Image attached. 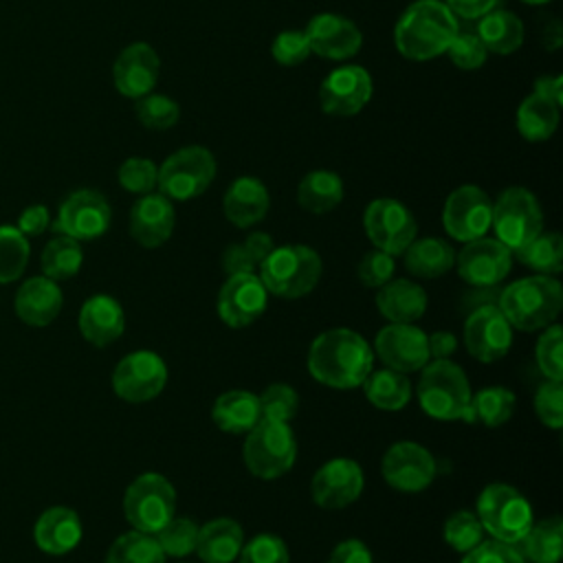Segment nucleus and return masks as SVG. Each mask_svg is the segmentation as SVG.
<instances>
[{
    "label": "nucleus",
    "mask_w": 563,
    "mask_h": 563,
    "mask_svg": "<svg viewBox=\"0 0 563 563\" xmlns=\"http://www.w3.org/2000/svg\"><path fill=\"white\" fill-rule=\"evenodd\" d=\"M372 363L374 354L369 343L347 328H334L319 334L308 352V369L312 378L336 389L363 385L372 372Z\"/></svg>",
    "instance_id": "f257e3e1"
},
{
    "label": "nucleus",
    "mask_w": 563,
    "mask_h": 563,
    "mask_svg": "<svg viewBox=\"0 0 563 563\" xmlns=\"http://www.w3.org/2000/svg\"><path fill=\"white\" fill-rule=\"evenodd\" d=\"M457 26V18L442 0H416L398 18L394 44L405 59L427 62L446 53Z\"/></svg>",
    "instance_id": "f03ea898"
},
{
    "label": "nucleus",
    "mask_w": 563,
    "mask_h": 563,
    "mask_svg": "<svg viewBox=\"0 0 563 563\" xmlns=\"http://www.w3.org/2000/svg\"><path fill=\"white\" fill-rule=\"evenodd\" d=\"M497 308L512 328L523 332L541 330L559 317L563 308V286L550 275L523 277L499 292Z\"/></svg>",
    "instance_id": "7ed1b4c3"
},
{
    "label": "nucleus",
    "mask_w": 563,
    "mask_h": 563,
    "mask_svg": "<svg viewBox=\"0 0 563 563\" xmlns=\"http://www.w3.org/2000/svg\"><path fill=\"white\" fill-rule=\"evenodd\" d=\"M471 387L464 369L449 358H433L422 367L418 402L435 420H473Z\"/></svg>",
    "instance_id": "20e7f679"
},
{
    "label": "nucleus",
    "mask_w": 563,
    "mask_h": 563,
    "mask_svg": "<svg viewBox=\"0 0 563 563\" xmlns=\"http://www.w3.org/2000/svg\"><path fill=\"white\" fill-rule=\"evenodd\" d=\"M257 277L262 279L264 288L277 297H303L321 277V257L306 244L275 246L260 262Z\"/></svg>",
    "instance_id": "39448f33"
},
{
    "label": "nucleus",
    "mask_w": 563,
    "mask_h": 563,
    "mask_svg": "<svg viewBox=\"0 0 563 563\" xmlns=\"http://www.w3.org/2000/svg\"><path fill=\"white\" fill-rule=\"evenodd\" d=\"M242 457L246 468L262 479H275L288 473L297 457V440L290 424L262 418L246 433Z\"/></svg>",
    "instance_id": "423d86ee"
},
{
    "label": "nucleus",
    "mask_w": 563,
    "mask_h": 563,
    "mask_svg": "<svg viewBox=\"0 0 563 563\" xmlns=\"http://www.w3.org/2000/svg\"><path fill=\"white\" fill-rule=\"evenodd\" d=\"M477 519L497 541L517 545L530 530V501L508 484H488L477 497Z\"/></svg>",
    "instance_id": "0eeeda50"
},
{
    "label": "nucleus",
    "mask_w": 563,
    "mask_h": 563,
    "mask_svg": "<svg viewBox=\"0 0 563 563\" xmlns=\"http://www.w3.org/2000/svg\"><path fill=\"white\" fill-rule=\"evenodd\" d=\"M490 227L495 238L515 253L543 231V213L532 191L526 187H508L493 202Z\"/></svg>",
    "instance_id": "6e6552de"
},
{
    "label": "nucleus",
    "mask_w": 563,
    "mask_h": 563,
    "mask_svg": "<svg viewBox=\"0 0 563 563\" xmlns=\"http://www.w3.org/2000/svg\"><path fill=\"white\" fill-rule=\"evenodd\" d=\"M123 512L134 530L156 534L176 512V490L163 475L143 473L128 486Z\"/></svg>",
    "instance_id": "1a4fd4ad"
},
{
    "label": "nucleus",
    "mask_w": 563,
    "mask_h": 563,
    "mask_svg": "<svg viewBox=\"0 0 563 563\" xmlns=\"http://www.w3.org/2000/svg\"><path fill=\"white\" fill-rule=\"evenodd\" d=\"M216 178V158L207 147L187 145L169 154L158 167V189L169 200H191Z\"/></svg>",
    "instance_id": "9d476101"
},
{
    "label": "nucleus",
    "mask_w": 563,
    "mask_h": 563,
    "mask_svg": "<svg viewBox=\"0 0 563 563\" xmlns=\"http://www.w3.org/2000/svg\"><path fill=\"white\" fill-rule=\"evenodd\" d=\"M363 229L369 242L389 255H400L416 240L411 211L394 198H376L365 207Z\"/></svg>",
    "instance_id": "9b49d317"
},
{
    "label": "nucleus",
    "mask_w": 563,
    "mask_h": 563,
    "mask_svg": "<svg viewBox=\"0 0 563 563\" xmlns=\"http://www.w3.org/2000/svg\"><path fill=\"white\" fill-rule=\"evenodd\" d=\"M167 383L165 361L147 350L123 356L112 372V389L121 400L147 402L156 398Z\"/></svg>",
    "instance_id": "f8f14e48"
},
{
    "label": "nucleus",
    "mask_w": 563,
    "mask_h": 563,
    "mask_svg": "<svg viewBox=\"0 0 563 563\" xmlns=\"http://www.w3.org/2000/svg\"><path fill=\"white\" fill-rule=\"evenodd\" d=\"M493 202L488 194L475 185L453 189L442 209V224L446 233L460 242L484 238L490 229Z\"/></svg>",
    "instance_id": "ddd939ff"
},
{
    "label": "nucleus",
    "mask_w": 563,
    "mask_h": 563,
    "mask_svg": "<svg viewBox=\"0 0 563 563\" xmlns=\"http://www.w3.org/2000/svg\"><path fill=\"white\" fill-rule=\"evenodd\" d=\"M374 84L363 66L334 68L319 86V106L330 117H352L372 99Z\"/></svg>",
    "instance_id": "4468645a"
},
{
    "label": "nucleus",
    "mask_w": 563,
    "mask_h": 563,
    "mask_svg": "<svg viewBox=\"0 0 563 563\" xmlns=\"http://www.w3.org/2000/svg\"><path fill=\"white\" fill-rule=\"evenodd\" d=\"M110 218H112L110 205L99 191L77 189L59 205L57 220L53 227L62 235H68L81 242V240H95L103 235L110 227Z\"/></svg>",
    "instance_id": "2eb2a0df"
},
{
    "label": "nucleus",
    "mask_w": 563,
    "mask_h": 563,
    "mask_svg": "<svg viewBox=\"0 0 563 563\" xmlns=\"http://www.w3.org/2000/svg\"><path fill=\"white\" fill-rule=\"evenodd\" d=\"M464 343L477 361H499L512 345V325L495 303L477 306L464 323Z\"/></svg>",
    "instance_id": "dca6fc26"
},
{
    "label": "nucleus",
    "mask_w": 563,
    "mask_h": 563,
    "mask_svg": "<svg viewBox=\"0 0 563 563\" xmlns=\"http://www.w3.org/2000/svg\"><path fill=\"white\" fill-rule=\"evenodd\" d=\"M385 482L402 493L424 490L435 477L433 455L418 442H396L380 462Z\"/></svg>",
    "instance_id": "f3484780"
},
{
    "label": "nucleus",
    "mask_w": 563,
    "mask_h": 563,
    "mask_svg": "<svg viewBox=\"0 0 563 563\" xmlns=\"http://www.w3.org/2000/svg\"><path fill=\"white\" fill-rule=\"evenodd\" d=\"M512 266V253L497 238H477L457 253L460 277L475 288L499 284Z\"/></svg>",
    "instance_id": "a211bd4d"
},
{
    "label": "nucleus",
    "mask_w": 563,
    "mask_h": 563,
    "mask_svg": "<svg viewBox=\"0 0 563 563\" xmlns=\"http://www.w3.org/2000/svg\"><path fill=\"white\" fill-rule=\"evenodd\" d=\"M268 303V290L255 273L229 275L218 295V314L231 328L251 325Z\"/></svg>",
    "instance_id": "6ab92c4d"
},
{
    "label": "nucleus",
    "mask_w": 563,
    "mask_h": 563,
    "mask_svg": "<svg viewBox=\"0 0 563 563\" xmlns=\"http://www.w3.org/2000/svg\"><path fill=\"white\" fill-rule=\"evenodd\" d=\"M374 345L380 361L400 374L422 369L431 361L427 334L411 323L385 325L376 334Z\"/></svg>",
    "instance_id": "aec40b11"
},
{
    "label": "nucleus",
    "mask_w": 563,
    "mask_h": 563,
    "mask_svg": "<svg viewBox=\"0 0 563 563\" xmlns=\"http://www.w3.org/2000/svg\"><path fill=\"white\" fill-rule=\"evenodd\" d=\"M363 490V471L354 460L334 457L325 462L310 482L312 501L325 510H339L358 499Z\"/></svg>",
    "instance_id": "412c9836"
},
{
    "label": "nucleus",
    "mask_w": 563,
    "mask_h": 563,
    "mask_svg": "<svg viewBox=\"0 0 563 563\" xmlns=\"http://www.w3.org/2000/svg\"><path fill=\"white\" fill-rule=\"evenodd\" d=\"M161 75V59L158 53L145 44L134 42L125 46L112 66V79L119 95L128 99H141L150 95Z\"/></svg>",
    "instance_id": "4be33fe9"
},
{
    "label": "nucleus",
    "mask_w": 563,
    "mask_h": 563,
    "mask_svg": "<svg viewBox=\"0 0 563 563\" xmlns=\"http://www.w3.org/2000/svg\"><path fill=\"white\" fill-rule=\"evenodd\" d=\"M303 33L310 44V53L334 62L354 57L363 44L358 26L339 13H317Z\"/></svg>",
    "instance_id": "5701e85b"
},
{
    "label": "nucleus",
    "mask_w": 563,
    "mask_h": 563,
    "mask_svg": "<svg viewBox=\"0 0 563 563\" xmlns=\"http://www.w3.org/2000/svg\"><path fill=\"white\" fill-rule=\"evenodd\" d=\"M176 224L174 205L163 194L141 196L130 211V235L145 249L161 246L169 240Z\"/></svg>",
    "instance_id": "b1692460"
},
{
    "label": "nucleus",
    "mask_w": 563,
    "mask_h": 563,
    "mask_svg": "<svg viewBox=\"0 0 563 563\" xmlns=\"http://www.w3.org/2000/svg\"><path fill=\"white\" fill-rule=\"evenodd\" d=\"M64 297L57 286V282L48 279L46 275L31 277L26 279L18 292H15V314L33 328H44L48 325L62 310Z\"/></svg>",
    "instance_id": "393cba45"
},
{
    "label": "nucleus",
    "mask_w": 563,
    "mask_h": 563,
    "mask_svg": "<svg viewBox=\"0 0 563 563\" xmlns=\"http://www.w3.org/2000/svg\"><path fill=\"white\" fill-rule=\"evenodd\" d=\"M271 196L262 180L255 176L235 178L222 198V211L227 220L240 229L253 227L268 213Z\"/></svg>",
    "instance_id": "a878e982"
},
{
    "label": "nucleus",
    "mask_w": 563,
    "mask_h": 563,
    "mask_svg": "<svg viewBox=\"0 0 563 563\" xmlns=\"http://www.w3.org/2000/svg\"><path fill=\"white\" fill-rule=\"evenodd\" d=\"M81 519L66 506H53L44 510L33 528L37 548L51 556H62L77 548L81 541Z\"/></svg>",
    "instance_id": "bb28decb"
},
{
    "label": "nucleus",
    "mask_w": 563,
    "mask_h": 563,
    "mask_svg": "<svg viewBox=\"0 0 563 563\" xmlns=\"http://www.w3.org/2000/svg\"><path fill=\"white\" fill-rule=\"evenodd\" d=\"M79 330L84 339L97 347L117 341L125 330V314L121 303L108 295H95L86 299L79 310Z\"/></svg>",
    "instance_id": "cd10ccee"
},
{
    "label": "nucleus",
    "mask_w": 563,
    "mask_h": 563,
    "mask_svg": "<svg viewBox=\"0 0 563 563\" xmlns=\"http://www.w3.org/2000/svg\"><path fill=\"white\" fill-rule=\"evenodd\" d=\"M244 545V532L238 521L218 517L198 528L196 552L205 563H231Z\"/></svg>",
    "instance_id": "c85d7f7f"
},
{
    "label": "nucleus",
    "mask_w": 563,
    "mask_h": 563,
    "mask_svg": "<svg viewBox=\"0 0 563 563\" xmlns=\"http://www.w3.org/2000/svg\"><path fill=\"white\" fill-rule=\"evenodd\" d=\"M376 306L391 323H413L427 310V292L409 279H394L380 286Z\"/></svg>",
    "instance_id": "c756f323"
},
{
    "label": "nucleus",
    "mask_w": 563,
    "mask_h": 563,
    "mask_svg": "<svg viewBox=\"0 0 563 563\" xmlns=\"http://www.w3.org/2000/svg\"><path fill=\"white\" fill-rule=\"evenodd\" d=\"M211 418L227 433H249L260 420V398L253 391L231 389L216 398Z\"/></svg>",
    "instance_id": "7c9ffc66"
},
{
    "label": "nucleus",
    "mask_w": 563,
    "mask_h": 563,
    "mask_svg": "<svg viewBox=\"0 0 563 563\" xmlns=\"http://www.w3.org/2000/svg\"><path fill=\"white\" fill-rule=\"evenodd\" d=\"M475 33L488 53L510 55L523 44V24L521 20L506 9H490L475 20Z\"/></svg>",
    "instance_id": "2f4dec72"
},
{
    "label": "nucleus",
    "mask_w": 563,
    "mask_h": 563,
    "mask_svg": "<svg viewBox=\"0 0 563 563\" xmlns=\"http://www.w3.org/2000/svg\"><path fill=\"white\" fill-rule=\"evenodd\" d=\"M405 266L411 275L433 279L449 273L455 264V251L440 238L413 240L405 251Z\"/></svg>",
    "instance_id": "473e14b6"
},
{
    "label": "nucleus",
    "mask_w": 563,
    "mask_h": 563,
    "mask_svg": "<svg viewBox=\"0 0 563 563\" xmlns=\"http://www.w3.org/2000/svg\"><path fill=\"white\" fill-rule=\"evenodd\" d=\"M343 200V183L330 169L308 172L297 185V202L310 213H328Z\"/></svg>",
    "instance_id": "72a5a7b5"
},
{
    "label": "nucleus",
    "mask_w": 563,
    "mask_h": 563,
    "mask_svg": "<svg viewBox=\"0 0 563 563\" xmlns=\"http://www.w3.org/2000/svg\"><path fill=\"white\" fill-rule=\"evenodd\" d=\"M559 108L550 99L532 92L517 108V130L530 143L548 141L559 125Z\"/></svg>",
    "instance_id": "f704fd0d"
},
{
    "label": "nucleus",
    "mask_w": 563,
    "mask_h": 563,
    "mask_svg": "<svg viewBox=\"0 0 563 563\" xmlns=\"http://www.w3.org/2000/svg\"><path fill=\"white\" fill-rule=\"evenodd\" d=\"M365 398L385 411H398L402 409L411 398V385L405 378V374L396 369H378L369 372L363 380Z\"/></svg>",
    "instance_id": "c9c22d12"
},
{
    "label": "nucleus",
    "mask_w": 563,
    "mask_h": 563,
    "mask_svg": "<svg viewBox=\"0 0 563 563\" xmlns=\"http://www.w3.org/2000/svg\"><path fill=\"white\" fill-rule=\"evenodd\" d=\"M519 543L523 548L521 554L532 563H559L563 554V521L550 517L532 523Z\"/></svg>",
    "instance_id": "e433bc0d"
},
{
    "label": "nucleus",
    "mask_w": 563,
    "mask_h": 563,
    "mask_svg": "<svg viewBox=\"0 0 563 563\" xmlns=\"http://www.w3.org/2000/svg\"><path fill=\"white\" fill-rule=\"evenodd\" d=\"M84 262V251L81 244L75 238L68 235H57L53 238L40 257L42 271L48 279L53 282H62V279H70L79 273Z\"/></svg>",
    "instance_id": "4c0bfd02"
},
{
    "label": "nucleus",
    "mask_w": 563,
    "mask_h": 563,
    "mask_svg": "<svg viewBox=\"0 0 563 563\" xmlns=\"http://www.w3.org/2000/svg\"><path fill=\"white\" fill-rule=\"evenodd\" d=\"M103 563H165V552L154 534L130 530L112 541Z\"/></svg>",
    "instance_id": "58836bf2"
},
{
    "label": "nucleus",
    "mask_w": 563,
    "mask_h": 563,
    "mask_svg": "<svg viewBox=\"0 0 563 563\" xmlns=\"http://www.w3.org/2000/svg\"><path fill=\"white\" fill-rule=\"evenodd\" d=\"M517 260L537 273L552 275L563 268V240L559 233H539L515 251Z\"/></svg>",
    "instance_id": "ea45409f"
},
{
    "label": "nucleus",
    "mask_w": 563,
    "mask_h": 563,
    "mask_svg": "<svg viewBox=\"0 0 563 563\" xmlns=\"http://www.w3.org/2000/svg\"><path fill=\"white\" fill-rule=\"evenodd\" d=\"M31 246L26 235L18 231V227L2 224L0 227V284L15 282L22 277L29 264Z\"/></svg>",
    "instance_id": "a19ab883"
},
{
    "label": "nucleus",
    "mask_w": 563,
    "mask_h": 563,
    "mask_svg": "<svg viewBox=\"0 0 563 563\" xmlns=\"http://www.w3.org/2000/svg\"><path fill=\"white\" fill-rule=\"evenodd\" d=\"M473 420H479L486 427L504 424L515 411V394L506 387H486L471 396Z\"/></svg>",
    "instance_id": "79ce46f5"
},
{
    "label": "nucleus",
    "mask_w": 563,
    "mask_h": 563,
    "mask_svg": "<svg viewBox=\"0 0 563 563\" xmlns=\"http://www.w3.org/2000/svg\"><path fill=\"white\" fill-rule=\"evenodd\" d=\"M198 528L200 526L189 517H172L154 537L165 556L183 559L196 550Z\"/></svg>",
    "instance_id": "37998d69"
},
{
    "label": "nucleus",
    "mask_w": 563,
    "mask_h": 563,
    "mask_svg": "<svg viewBox=\"0 0 563 563\" xmlns=\"http://www.w3.org/2000/svg\"><path fill=\"white\" fill-rule=\"evenodd\" d=\"M134 112L141 125L147 130H169L176 125L180 117V108L174 99H169L167 95H154V92L136 99Z\"/></svg>",
    "instance_id": "c03bdc74"
},
{
    "label": "nucleus",
    "mask_w": 563,
    "mask_h": 563,
    "mask_svg": "<svg viewBox=\"0 0 563 563\" xmlns=\"http://www.w3.org/2000/svg\"><path fill=\"white\" fill-rule=\"evenodd\" d=\"M446 55L457 68L477 70L484 66L488 51L482 44L479 35L475 33V26H457V33L453 35Z\"/></svg>",
    "instance_id": "a18cd8bd"
},
{
    "label": "nucleus",
    "mask_w": 563,
    "mask_h": 563,
    "mask_svg": "<svg viewBox=\"0 0 563 563\" xmlns=\"http://www.w3.org/2000/svg\"><path fill=\"white\" fill-rule=\"evenodd\" d=\"M444 539L455 552L466 554L468 550L484 541V528L475 512L457 510L444 523Z\"/></svg>",
    "instance_id": "49530a36"
},
{
    "label": "nucleus",
    "mask_w": 563,
    "mask_h": 563,
    "mask_svg": "<svg viewBox=\"0 0 563 563\" xmlns=\"http://www.w3.org/2000/svg\"><path fill=\"white\" fill-rule=\"evenodd\" d=\"M260 413L266 420L290 422L299 409V396L290 385L273 383L260 396Z\"/></svg>",
    "instance_id": "de8ad7c7"
},
{
    "label": "nucleus",
    "mask_w": 563,
    "mask_h": 563,
    "mask_svg": "<svg viewBox=\"0 0 563 563\" xmlns=\"http://www.w3.org/2000/svg\"><path fill=\"white\" fill-rule=\"evenodd\" d=\"M117 178L125 191L145 196V194H152L154 187L158 185V167L150 158L132 156L121 163Z\"/></svg>",
    "instance_id": "09e8293b"
},
{
    "label": "nucleus",
    "mask_w": 563,
    "mask_h": 563,
    "mask_svg": "<svg viewBox=\"0 0 563 563\" xmlns=\"http://www.w3.org/2000/svg\"><path fill=\"white\" fill-rule=\"evenodd\" d=\"M537 363L545 378H563V330L561 325L550 323L537 343Z\"/></svg>",
    "instance_id": "8fccbe9b"
},
{
    "label": "nucleus",
    "mask_w": 563,
    "mask_h": 563,
    "mask_svg": "<svg viewBox=\"0 0 563 563\" xmlns=\"http://www.w3.org/2000/svg\"><path fill=\"white\" fill-rule=\"evenodd\" d=\"M240 563H288V548L275 534H255L238 554Z\"/></svg>",
    "instance_id": "3c124183"
},
{
    "label": "nucleus",
    "mask_w": 563,
    "mask_h": 563,
    "mask_svg": "<svg viewBox=\"0 0 563 563\" xmlns=\"http://www.w3.org/2000/svg\"><path fill=\"white\" fill-rule=\"evenodd\" d=\"M534 411L539 420L550 429L563 427V385L561 380H545L537 389L534 396Z\"/></svg>",
    "instance_id": "603ef678"
},
{
    "label": "nucleus",
    "mask_w": 563,
    "mask_h": 563,
    "mask_svg": "<svg viewBox=\"0 0 563 563\" xmlns=\"http://www.w3.org/2000/svg\"><path fill=\"white\" fill-rule=\"evenodd\" d=\"M273 59L282 66H297L308 59L310 55V44L306 40L303 31H282L275 35L271 44Z\"/></svg>",
    "instance_id": "864d4df0"
},
{
    "label": "nucleus",
    "mask_w": 563,
    "mask_h": 563,
    "mask_svg": "<svg viewBox=\"0 0 563 563\" xmlns=\"http://www.w3.org/2000/svg\"><path fill=\"white\" fill-rule=\"evenodd\" d=\"M394 255L385 253V251H367L361 262H358V279L367 286V288H380L383 284H387L394 275Z\"/></svg>",
    "instance_id": "5fc2aeb1"
},
{
    "label": "nucleus",
    "mask_w": 563,
    "mask_h": 563,
    "mask_svg": "<svg viewBox=\"0 0 563 563\" xmlns=\"http://www.w3.org/2000/svg\"><path fill=\"white\" fill-rule=\"evenodd\" d=\"M460 563H526V559L515 545L493 539L477 543Z\"/></svg>",
    "instance_id": "6e6d98bb"
},
{
    "label": "nucleus",
    "mask_w": 563,
    "mask_h": 563,
    "mask_svg": "<svg viewBox=\"0 0 563 563\" xmlns=\"http://www.w3.org/2000/svg\"><path fill=\"white\" fill-rule=\"evenodd\" d=\"M51 224V213L44 205H31L26 207L18 218V231L26 238L42 235Z\"/></svg>",
    "instance_id": "4d7b16f0"
},
{
    "label": "nucleus",
    "mask_w": 563,
    "mask_h": 563,
    "mask_svg": "<svg viewBox=\"0 0 563 563\" xmlns=\"http://www.w3.org/2000/svg\"><path fill=\"white\" fill-rule=\"evenodd\" d=\"M328 563H374V559L369 548L363 541L347 539L332 550Z\"/></svg>",
    "instance_id": "13d9d810"
},
{
    "label": "nucleus",
    "mask_w": 563,
    "mask_h": 563,
    "mask_svg": "<svg viewBox=\"0 0 563 563\" xmlns=\"http://www.w3.org/2000/svg\"><path fill=\"white\" fill-rule=\"evenodd\" d=\"M222 266L229 275H238V273H253L257 262L253 260V255L246 251L244 244H231L222 255Z\"/></svg>",
    "instance_id": "bf43d9fd"
},
{
    "label": "nucleus",
    "mask_w": 563,
    "mask_h": 563,
    "mask_svg": "<svg viewBox=\"0 0 563 563\" xmlns=\"http://www.w3.org/2000/svg\"><path fill=\"white\" fill-rule=\"evenodd\" d=\"M444 4L453 11L455 18H462L466 22H475L490 9H495L497 0H444Z\"/></svg>",
    "instance_id": "052dcab7"
},
{
    "label": "nucleus",
    "mask_w": 563,
    "mask_h": 563,
    "mask_svg": "<svg viewBox=\"0 0 563 563\" xmlns=\"http://www.w3.org/2000/svg\"><path fill=\"white\" fill-rule=\"evenodd\" d=\"M534 92L550 99L552 103H563V77L561 75H541L534 81Z\"/></svg>",
    "instance_id": "680f3d73"
},
{
    "label": "nucleus",
    "mask_w": 563,
    "mask_h": 563,
    "mask_svg": "<svg viewBox=\"0 0 563 563\" xmlns=\"http://www.w3.org/2000/svg\"><path fill=\"white\" fill-rule=\"evenodd\" d=\"M427 339H429V356L431 358H449L457 347V339L451 332H444V330L433 332Z\"/></svg>",
    "instance_id": "e2e57ef3"
},
{
    "label": "nucleus",
    "mask_w": 563,
    "mask_h": 563,
    "mask_svg": "<svg viewBox=\"0 0 563 563\" xmlns=\"http://www.w3.org/2000/svg\"><path fill=\"white\" fill-rule=\"evenodd\" d=\"M242 244H244L246 251L253 255V260L257 262V266H260V262L275 249L271 235H268V233H260V231H257V233H251Z\"/></svg>",
    "instance_id": "0e129e2a"
},
{
    "label": "nucleus",
    "mask_w": 563,
    "mask_h": 563,
    "mask_svg": "<svg viewBox=\"0 0 563 563\" xmlns=\"http://www.w3.org/2000/svg\"><path fill=\"white\" fill-rule=\"evenodd\" d=\"M519 2H523V4H532V7H537V4H545V2H550V0H519Z\"/></svg>",
    "instance_id": "69168bd1"
}]
</instances>
